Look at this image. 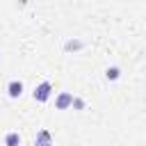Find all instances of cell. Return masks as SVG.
I'll list each match as a JSON object with an SVG mask.
<instances>
[{"label": "cell", "instance_id": "cell-7", "mask_svg": "<svg viewBox=\"0 0 146 146\" xmlns=\"http://www.w3.org/2000/svg\"><path fill=\"white\" fill-rule=\"evenodd\" d=\"M105 78H107L110 82H114V80H119V78H121V68H119V66H110V68L105 71Z\"/></svg>", "mask_w": 146, "mask_h": 146}, {"label": "cell", "instance_id": "cell-4", "mask_svg": "<svg viewBox=\"0 0 146 146\" xmlns=\"http://www.w3.org/2000/svg\"><path fill=\"white\" fill-rule=\"evenodd\" d=\"M7 94H9V98H21L23 96V82L21 80H11L7 84Z\"/></svg>", "mask_w": 146, "mask_h": 146}, {"label": "cell", "instance_id": "cell-2", "mask_svg": "<svg viewBox=\"0 0 146 146\" xmlns=\"http://www.w3.org/2000/svg\"><path fill=\"white\" fill-rule=\"evenodd\" d=\"M73 105V94L71 91H59L55 98V110H68Z\"/></svg>", "mask_w": 146, "mask_h": 146}, {"label": "cell", "instance_id": "cell-3", "mask_svg": "<svg viewBox=\"0 0 146 146\" xmlns=\"http://www.w3.org/2000/svg\"><path fill=\"white\" fill-rule=\"evenodd\" d=\"M34 146H52V135H50V130L41 128V130L36 132V137H34Z\"/></svg>", "mask_w": 146, "mask_h": 146}, {"label": "cell", "instance_id": "cell-8", "mask_svg": "<svg viewBox=\"0 0 146 146\" xmlns=\"http://www.w3.org/2000/svg\"><path fill=\"white\" fill-rule=\"evenodd\" d=\"M71 107H75V110H84V107H87V103H84L80 96H73V105H71Z\"/></svg>", "mask_w": 146, "mask_h": 146}, {"label": "cell", "instance_id": "cell-5", "mask_svg": "<svg viewBox=\"0 0 146 146\" xmlns=\"http://www.w3.org/2000/svg\"><path fill=\"white\" fill-rule=\"evenodd\" d=\"M5 146H21V135H18L16 130L7 132V135H5Z\"/></svg>", "mask_w": 146, "mask_h": 146}, {"label": "cell", "instance_id": "cell-9", "mask_svg": "<svg viewBox=\"0 0 146 146\" xmlns=\"http://www.w3.org/2000/svg\"><path fill=\"white\" fill-rule=\"evenodd\" d=\"M0 57H2V55H0Z\"/></svg>", "mask_w": 146, "mask_h": 146}, {"label": "cell", "instance_id": "cell-1", "mask_svg": "<svg viewBox=\"0 0 146 146\" xmlns=\"http://www.w3.org/2000/svg\"><path fill=\"white\" fill-rule=\"evenodd\" d=\"M50 96H52V82H48V80L39 82V84L34 87V91H32V98H34L36 103H46Z\"/></svg>", "mask_w": 146, "mask_h": 146}, {"label": "cell", "instance_id": "cell-6", "mask_svg": "<svg viewBox=\"0 0 146 146\" xmlns=\"http://www.w3.org/2000/svg\"><path fill=\"white\" fill-rule=\"evenodd\" d=\"M80 48H84V41H80V39H68L66 43H64V50L68 52V50H80Z\"/></svg>", "mask_w": 146, "mask_h": 146}]
</instances>
